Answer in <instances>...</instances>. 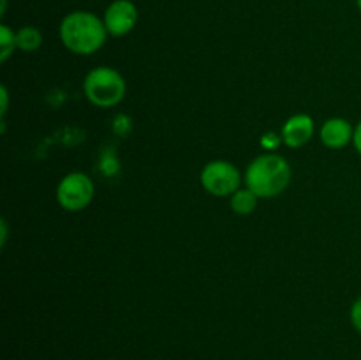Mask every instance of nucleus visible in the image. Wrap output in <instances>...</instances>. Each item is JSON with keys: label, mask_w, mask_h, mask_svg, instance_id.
Here are the masks:
<instances>
[{"label": "nucleus", "mask_w": 361, "mask_h": 360, "mask_svg": "<svg viewBox=\"0 0 361 360\" xmlns=\"http://www.w3.org/2000/svg\"><path fill=\"white\" fill-rule=\"evenodd\" d=\"M353 145H355L356 152L361 155V120L356 124V127H355V134H353Z\"/></svg>", "instance_id": "nucleus-13"}, {"label": "nucleus", "mask_w": 361, "mask_h": 360, "mask_svg": "<svg viewBox=\"0 0 361 360\" xmlns=\"http://www.w3.org/2000/svg\"><path fill=\"white\" fill-rule=\"evenodd\" d=\"M83 90L88 101L97 108H113L126 97L127 83L118 71L101 66L85 76Z\"/></svg>", "instance_id": "nucleus-3"}, {"label": "nucleus", "mask_w": 361, "mask_h": 360, "mask_svg": "<svg viewBox=\"0 0 361 360\" xmlns=\"http://www.w3.org/2000/svg\"><path fill=\"white\" fill-rule=\"evenodd\" d=\"M95 186L88 175L81 172L67 173L56 187V201L67 212H81L92 203Z\"/></svg>", "instance_id": "nucleus-5"}, {"label": "nucleus", "mask_w": 361, "mask_h": 360, "mask_svg": "<svg viewBox=\"0 0 361 360\" xmlns=\"http://www.w3.org/2000/svg\"><path fill=\"white\" fill-rule=\"evenodd\" d=\"M42 44V34L37 27H32V25H27V27H21L20 30H16V46L21 52H37Z\"/></svg>", "instance_id": "nucleus-9"}, {"label": "nucleus", "mask_w": 361, "mask_h": 360, "mask_svg": "<svg viewBox=\"0 0 361 360\" xmlns=\"http://www.w3.org/2000/svg\"><path fill=\"white\" fill-rule=\"evenodd\" d=\"M314 134V119L305 113H298L286 120L282 126V143L288 145L289 148H298L309 143Z\"/></svg>", "instance_id": "nucleus-7"}, {"label": "nucleus", "mask_w": 361, "mask_h": 360, "mask_svg": "<svg viewBox=\"0 0 361 360\" xmlns=\"http://www.w3.org/2000/svg\"><path fill=\"white\" fill-rule=\"evenodd\" d=\"M60 41L74 55H94L104 46V21L90 11H73L60 21Z\"/></svg>", "instance_id": "nucleus-1"}, {"label": "nucleus", "mask_w": 361, "mask_h": 360, "mask_svg": "<svg viewBox=\"0 0 361 360\" xmlns=\"http://www.w3.org/2000/svg\"><path fill=\"white\" fill-rule=\"evenodd\" d=\"M257 200H259V198H257L256 194L249 189V187H245V189H242V187H240V189L231 196L233 212L238 215L252 214L257 207Z\"/></svg>", "instance_id": "nucleus-10"}, {"label": "nucleus", "mask_w": 361, "mask_h": 360, "mask_svg": "<svg viewBox=\"0 0 361 360\" xmlns=\"http://www.w3.org/2000/svg\"><path fill=\"white\" fill-rule=\"evenodd\" d=\"M353 134H355V129H353L351 124L345 119H341V116L328 119L319 131L321 141H323L324 147L334 148V150L344 148L345 145L351 143Z\"/></svg>", "instance_id": "nucleus-8"}, {"label": "nucleus", "mask_w": 361, "mask_h": 360, "mask_svg": "<svg viewBox=\"0 0 361 360\" xmlns=\"http://www.w3.org/2000/svg\"><path fill=\"white\" fill-rule=\"evenodd\" d=\"M140 20V13L133 0H113L104 11V27L113 37H123L134 30Z\"/></svg>", "instance_id": "nucleus-6"}, {"label": "nucleus", "mask_w": 361, "mask_h": 360, "mask_svg": "<svg viewBox=\"0 0 361 360\" xmlns=\"http://www.w3.org/2000/svg\"><path fill=\"white\" fill-rule=\"evenodd\" d=\"M0 99H2V108H0V113H2V116L6 115V112H7V102H9V95H7V88L4 87H0Z\"/></svg>", "instance_id": "nucleus-14"}, {"label": "nucleus", "mask_w": 361, "mask_h": 360, "mask_svg": "<svg viewBox=\"0 0 361 360\" xmlns=\"http://www.w3.org/2000/svg\"><path fill=\"white\" fill-rule=\"evenodd\" d=\"M0 226H2V246H4V244H6V239H7V224H6V221L0 222Z\"/></svg>", "instance_id": "nucleus-15"}, {"label": "nucleus", "mask_w": 361, "mask_h": 360, "mask_svg": "<svg viewBox=\"0 0 361 360\" xmlns=\"http://www.w3.org/2000/svg\"><path fill=\"white\" fill-rule=\"evenodd\" d=\"M351 323L353 327L361 334V296L353 304L351 307Z\"/></svg>", "instance_id": "nucleus-12"}, {"label": "nucleus", "mask_w": 361, "mask_h": 360, "mask_svg": "<svg viewBox=\"0 0 361 360\" xmlns=\"http://www.w3.org/2000/svg\"><path fill=\"white\" fill-rule=\"evenodd\" d=\"M356 6H358V9H360V13H361V0H356Z\"/></svg>", "instance_id": "nucleus-16"}, {"label": "nucleus", "mask_w": 361, "mask_h": 360, "mask_svg": "<svg viewBox=\"0 0 361 360\" xmlns=\"http://www.w3.org/2000/svg\"><path fill=\"white\" fill-rule=\"evenodd\" d=\"M291 182V166L279 154L257 155L245 172V184L257 198H275Z\"/></svg>", "instance_id": "nucleus-2"}, {"label": "nucleus", "mask_w": 361, "mask_h": 360, "mask_svg": "<svg viewBox=\"0 0 361 360\" xmlns=\"http://www.w3.org/2000/svg\"><path fill=\"white\" fill-rule=\"evenodd\" d=\"M200 180L208 194L215 198H226L233 196L240 189L242 175L233 162L217 159V161H210L208 164H204V168L201 169Z\"/></svg>", "instance_id": "nucleus-4"}, {"label": "nucleus", "mask_w": 361, "mask_h": 360, "mask_svg": "<svg viewBox=\"0 0 361 360\" xmlns=\"http://www.w3.org/2000/svg\"><path fill=\"white\" fill-rule=\"evenodd\" d=\"M16 48V32L7 25H0V62H6Z\"/></svg>", "instance_id": "nucleus-11"}]
</instances>
